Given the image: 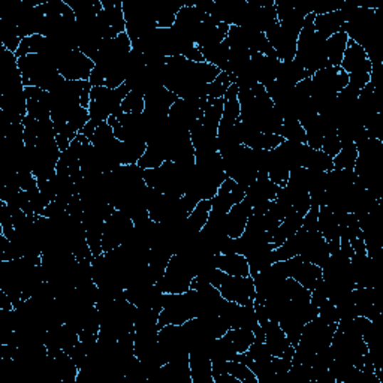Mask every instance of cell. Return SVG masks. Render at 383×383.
<instances>
[{
    "mask_svg": "<svg viewBox=\"0 0 383 383\" xmlns=\"http://www.w3.org/2000/svg\"><path fill=\"white\" fill-rule=\"evenodd\" d=\"M278 135L283 137L286 141L305 144V130L298 120H285Z\"/></svg>",
    "mask_w": 383,
    "mask_h": 383,
    "instance_id": "484cf974",
    "label": "cell"
},
{
    "mask_svg": "<svg viewBox=\"0 0 383 383\" xmlns=\"http://www.w3.org/2000/svg\"><path fill=\"white\" fill-rule=\"evenodd\" d=\"M145 110V99L144 95L135 90H130L127 93V96L123 99L122 107H120V112L125 114H142Z\"/></svg>",
    "mask_w": 383,
    "mask_h": 383,
    "instance_id": "83f0119b",
    "label": "cell"
},
{
    "mask_svg": "<svg viewBox=\"0 0 383 383\" xmlns=\"http://www.w3.org/2000/svg\"><path fill=\"white\" fill-rule=\"evenodd\" d=\"M247 189L240 186L237 182L232 179H228L219 187L216 196L211 199V211L226 214L234 205L240 204L243 199H246Z\"/></svg>",
    "mask_w": 383,
    "mask_h": 383,
    "instance_id": "52a82bcc",
    "label": "cell"
},
{
    "mask_svg": "<svg viewBox=\"0 0 383 383\" xmlns=\"http://www.w3.org/2000/svg\"><path fill=\"white\" fill-rule=\"evenodd\" d=\"M345 23L346 21L340 9L328 14H322V16L315 17V32L320 35L323 39H328L330 36L342 32Z\"/></svg>",
    "mask_w": 383,
    "mask_h": 383,
    "instance_id": "9a60e30c",
    "label": "cell"
},
{
    "mask_svg": "<svg viewBox=\"0 0 383 383\" xmlns=\"http://www.w3.org/2000/svg\"><path fill=\"white\" fill-rule=\"evenodd\" d=\"M301 168L315 172H331L334 171V162L332 157L327 153H323L322 150H313L308 145H305Z\"/></svg>",
    "mask_w": 383,
    "mask_h": 383,
    "instance_id": "ac0fdd59",
    "label": "cell"
},
{
    "mask_svg": "<svg viewBox=\"0 0 383 383\" xmlns=\"http://www.w3.org/2000/svg\"><path fill=\"white\" fill-rule=\"evenodd\" d=\"M318 232L327 240V243L340 240V225H338V219L328 205H320L319 207Z\"/></svg>",
    "mask_w": 383,
    "mask_h": 383,
    "instance_id": "2e32d148",
    "label": "cell"
},
{
    "mask_svg": "<svg viewBox=\"0 0 383 383\" xmlns=\"http://www.w3.org/2000/svg\"><path fill=\"white\" fill-rule=\"evenodd\" d=\"M342 149H343V144L337 135V130H332V132H330V134L325 135V138H323L320 150L334 159L338 153H340Z\"/></svg>",
    "mask_w": 383,
    "mask_h": 383,
    "instance_id": "f1b7e54d",
    "label": "cell"
},
{
    "mask_svg": "<svg viewBox=\"0 0 383 383\" xmlns=\"http://www.w3.org/2000/svg\"><path fill=\"white\" fill-rule=\"evenodd\" d=\"M347 42H349V36L345 32H338L327 39V56H328L330 66L342 65Z\"/></svg>",
    "mask_w": 383,
    "mask_h": 383,
    "instance_id": "ffe728a7",
    "label": "cell"
},
{
    "mask_svg": "<svg viewBox=\"0 0 383 383\" xmlns=\"http://www.w3.org/2000/svg\"><path fill=\"white\" fill-rule=\"evenodd\" d=\"M211 213V199H202L196 204V207L190 211L184 222V229L189 235H198L205 224L209 222Z\"/></svg>",
    "mask_w": 383,
    "mask_h": 383,
    "instance_id": "e0dca14e",
    "label": "cell"
},
{
    "mask_svg": "<svg viewBox=\"0 0 383 383\" xmlns=\"http://www.w3.org/2000/svg\"><path fill=\"white\" fill-rule=\"evenodd\" d=\"M313 80L323 92L338 95L349 84V75L340 66H327L318 70Z\"/></svg>",
    "mask_w": 383,
    "mask_h": 383,
    "instance_id": "8fae6325",
    "label": "cell"
},
{
    "mask_svg": "<svg viewBox=\"0 0 383 383\" xmlns=\"http://www.w3.org/2000/svg\"><path fill=\"white\" fill-rule=\"evenodd\" d=\"M358 159V149L355 142L345 144L343 149L340 150L332 162H334V169L337 171H353L357 165Z\"/></svg>",
    "mask_w": 383,
    "mask_h": 383,
    "instance_id": "603a6c76",
    "label": "cell"
},
{
    "mask_svg": "<svg viewBox=\"0 0 383 383\" xmlns=\"http://www.w3.org/2000/svg\"><path fill=\"white\" fill-rule=\"evenodd\" d=\"M225 370L231 376H234L235 379H238L241 383H259L258 377L255 376V373L252 370H250L248 365H246L244 362H241L238 360L226 361Z\"/></svg>",
    "mask_w": 383,
    "mask_h": 383,
    "instance_id": "cb8c5ba5",
    "label": "cell"
},
{
    "mask_svg": "<svg viewBox=\"0 0 383 383\" xmlns=\"http://www.w3.org/2000/svg\"><path fill=\"white\" fill-rule=\"evenodd\" d=\"M209 283L217 288L220 295L226 301L240 305H253L256 300V288L252 276L235 277L216 268L209 277Z\"/></svg>",
    "mask_w": 383,
    "mask_h": 383,
    "instance_id": "6da1fadb",
    "label": "cell"
},
{
    "mask_svg": "<svg viewBox=\"0 0 383 383\" xmlns=\"http://www.w3.org/2000/svg\"><path fill=\"white\" fill-rule=\"evenodd\" d=\"M165 160H167L165 156L162 154V152L157 149V147L147 144V150H145V153L142 154V157L140 159V162L137 165L141 167L144 171L145 169H156L162 164H164Z\"/></svg>",
    "mask_w": 383,
    "mask_h": 383,
    "instance_id": "4316f807",
    "label": "cell"
},
{
    "mask_svg": "<svg viewBox=\"0 0 383 383\" xmlns=\"http://www.w3.org/2000/svg\"><path fill=\"white\" fill-rule=\"evenodd\" d=\"M261 328L263 331L265 343H267L271 355L292 360L293 353H295V347L289 342V338L286 337L282 327H280V323L276 320H268L261 325Z\"/></svg>",
    "mask_w": 383,
    "mask_h": 383,
    "instance_id": "8992f818",
    "label": "cell"
},
{
    "mask_svg": "<svg viewBox=\"0 0 383 383\" xmlns=\"http://www.w3.org/2000/svg\"><path fill=\"white\" fill-rule=\"evenodd\" d=\"M50 48V39L43 35H33L27 36L21 41L20 48L16 53L17 58L23 56H31V54H46Z\"/></svg>",
    "mask_w": 383,
    "mask_h": 383,
    "instance_id": "7402d4cb",
    "label": "cell"
},
{
    "mask_svg": "<svg viewBox=\"0 0 383 383\" xmlns=\"http://www.w3.org/2000/svg\"><path fill=\"white\" fill-rule=\"evenodd\" d=\"M216 268L224 271L228 276L235 277H248L250 267L247 258L240 253H231V255H216L214 256Z\"/></svg>",
    "mask_w": 383,
    "mask_h": 383,
    "instance_id": "5bb4252c",
    "label": "cell"
},
{
    "mask_svg": "<svg viewBox=\"0 0 383 383\" xmlns=\"http://www.w3.org/2000/svg\"><path fill=\"white\" fill-rule=\"evenodd\" d=\"M196 277L192 259L184 253H174L168 262L164 277L156 283L164 293H184Z\"/></svg>",
    "mask_w": 383,
    "mask_h": 383,
    "instance_id": "3957f363",
    "label": "cell"
},
{
    "mask_svg": "<svg viewBox=\"0 0 383 383\" xmlns=\"http://www.w3.org/2000/svg\"><path fill=\"white\" fill-rule=\"evenodd\" d=\"M300 256L304 261L315 263V265H318V267L322 268L323 263H325L330 258V248H328L327 240L323 238L318 231L308 232Z\"/></svg>",
    "mask_w": 383,
    "mask_h": 383,
    "instance_id": "7c38bea8",
    "label": "cell"
},
{
    "mask_svg": "<svg viewBox=\"0 0 383 383\" xmlns=\"http://www.w3.org/2000/svg\"><path fill=\"white\" fill-rule=\"evenodd\" d=\"M319 207H320V205L312 202L310 210H308L307 214L303 217V229H305L307 232H316L318 231Z\"/></svg>",
    "mask_w": 383,
    "mask_h": 383,
    "instance_id": "f546056e",
    "label": "cell"
},
{
    "mask_svg": "<svg viewBox=\"0 0 383 383\" xmlns=\"http://www.w3.org/2000/svg\"><path fill=\"white\" fill-rule=\"evenodd\" d=\"M234 83H235V77L232 75V73H229L226 70H222L219 73V77L211 84H209L207 98H210V99H222L226 95L231 84H234Z\"/></svg>",
    "mask_w": 383,
    "mask_h": 383,
    "instance_id": "d4e9b609",
    "label": "cell"
},
{
    "mask_svg": "<svg viewBox=\"0 0 383 383\" xmlns=\"http://www.w3.org/2000/svg\"><path fill=\"white\" fill-rule=\"evenodd\" d=\"M135 225L132 219L122 210H114L105 220L104 235H102V248L104 253L125 244L134 234Z\"/></svg>",
    "mask_w": 383,
    "mask_h": 383,
    "instance_id": "277c9868",
    "label": "cell"
},
{
    "mask_svg": "<svg viewBox=\"0 0 383 383\" xmlns=\"http://www.w3.org/2000/svg\"><path fill=\"white\" fill-rule=\"evenodd\" d=\"M147 150V141L142 138L120 141L119 144V157L122 165H137L142 154Z\"/></svg>",
    "mask_w": 383,
    "mask_h": 383,
    "instance_id": "d6986e66",
    "label": "cell"
},
{
    "mask_svg": "<svg viewBox=\"0 0 383 383\" xmlns=\"http://www.w3.org/2000/svg\"><path fill=\"white\" fill-rule=\"evenodd\" d=\"M57 69L66 81H85L92 75L95 62L80 50H68L58 57Z\"/></svg>",
    "mask_w": 383,
    "mask_h": 383,
    "instance_id": "5b68a950",
    "label": "cell"
},
{
    "mask_svg": "<svg viewBox=\"0 0 383 383\" xmlns=\"http://www.w3.org/2000/svg\"><path fill=\"white\" fill-rule=\"evenodd\" d=\"M224 337L228 338L235 352L240 355V353H246L255 342V331L246 328H229Z\"/></svg>",
    "mask_w": 383,
    "mask_h": 383,
    "instance_id": "44dd1931",
    "label": "cell"
},
{
    "mask_svg": "<svg viewBox=\"0 0 383 383\" xmlns=\"http://www.w3.org/2000/svg\"><path fill=\"white\" fill-rule=\"evenodd\" d=\"M270 46L276 51L280 62H292L297 56V42L298 38L286 33L282 27H280L278 21L271 26L267 32H265Z\"/></svg>",
    "mask_w": 383,
    "mask_h": 383,
    "instance_id": "ba28073f",
    "label": "cell"
},
{
    "mask_svg": "<svg viewBox=\"0 0 383 383\" xmlns=\"http://www.w3.org/2000/svg\"><path fill=\"white\" fill-rule=\"evenodd\" d=\"M340 68L347 75H355V73H367V75H370L373 65L360 43L349 39Z\"/></svg>",
    "mask_w": 383,
    "mask_h": 383,
    "instance_id": "9c48e42d",
    "label": "cell"
},
{
    "mask_svg": "<svg viewBox=\"0 0 383 383\" xmlns=\"http://www.w3.org/2000/svg\"><path fill=\"white\" fill-rule=\"evenodd\" d=\"M130 92L129 85L125 83L119 88H108V87H93L90 93V107H88V114L90 120L96 123L108 122L111 115L120 114V107L123 99Z\"/></svg>",
    "mask_w": 383,
    "mask_h": 383,
    "instance_id": "7a4b0ae2",
    "label": "cell"
},
{
    "mask_svg": "<svg viewBox=\"0 0 383 383\" xmlns=\"http://www.w3.org/2000/svg\"><path fill=\"white\" fill-rule=\"evenodd\" d=\"M240 115H241V107L238 102V84L234 83L228 88L226 95L224 96V115L222 120H220L219 132L232 129L238 123Z\"/></svg>",
    "mask_w": 383,
    "mask_h": 383,
    "instance_id": "4fadbf2b",
    "label": "cell"
},
{
    "mask_svg": "<svg viewBox=\"0 0 383 383\" xmlns=\"http://www.w3.org/2000/svg\"><path fill=\"white\" fill-rule=\"evenodd\" d=\"M253 213V205L247 198L243 199L240 204L234 205V207L226 213L225 224L228 237L231 238H240L246 231L247 222L250 216Z\"/></svg>",
    "mask_w": 383,
    "mask_h": 383,
    "instance_id": "30bf717a",
    "label": "cell"
}]
</instances>
